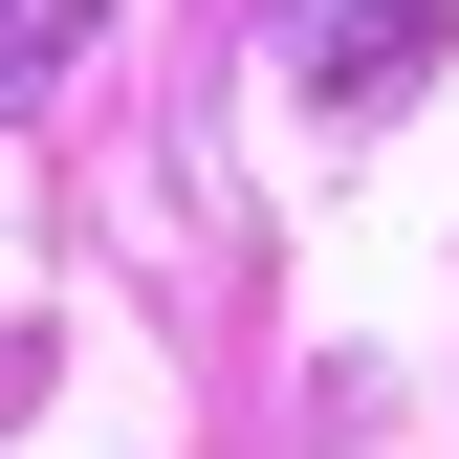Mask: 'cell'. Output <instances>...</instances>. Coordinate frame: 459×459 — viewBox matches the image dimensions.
<instances>
[{"instance_id": "6da1fadb", "label": "cell", "mask_w": 459, "mask_h": 459, "mask_svg": "<svg viewBox=\"0 0 459 459\" xmlns=\"http://www.w3.org/2000/svg\"><path fill=\"white\" fill-rule=\"evenodd\" d=\"M437 44H459V0H284V66H307L328 109H394Z\"/></svg>"}, {"instance_id": "7a4b0ae2", "label": "cell", "mask_w": 459, "mask_h": 459, "mask_svg": "<svg viewBox=\"0 0 459 459\" xmlns=\"http://www.w3.org/2000/svg\"><path fill=\"white\" fill-rule=\"evenodd\" d=\"M88 22H109V0H0V109L66 88V66H88Z\"/></svg>"}]
</instances>
